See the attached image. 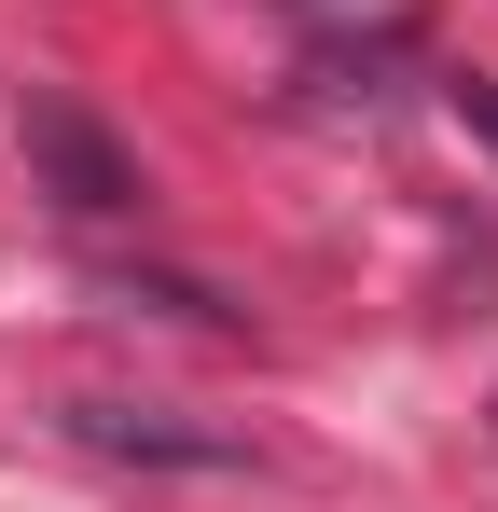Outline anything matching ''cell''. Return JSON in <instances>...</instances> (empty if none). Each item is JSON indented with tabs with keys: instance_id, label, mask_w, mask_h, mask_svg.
I'll list each match as a JSON object with an SVG mask.
<instances>
[{
	"instance_id": "6da1fadb",
	"label": "cell",
	"mask_w": 498,
	"mask_h": 512,
	"mask_svg": "<svg viewBox=\"0 0 498 512\" xmlns=\"http://www.w3.org/2000/svg\"><path fill=\"white\" fill-rule=\"evenodd\" d=\"M14 139H28V167H42V194H56L70 222H125V208L153 194V180H139V153H125L97 111H70V97H42V84L14 97Z\"/></svg>"
},
{
	"instance_id": "7a4b0ae2",
	"label": "cell",
	"mask_w": 498,
	"mask_h": 512,
	"mask_svg": "<svg viewBox=\"0 0 498 512\" xmlns=\"http://www.w3.org/2000/svg\"><path fill=\"white\" fill-rule=\"evenodd\" d=\"M70 443L153 457V471H236V457H249L236 429H194V416H166V402H70Z\"/></svg>"
},
{
	"instance_id": "3957f363",
	"label": "cell",
	"mask_w": 498,
	"mask_h": 512,
	"mask_svg": "<svg viewBox=\"0 0 498 512\" xmlns=\"http://www.w3.org/2000/svg\"><path fill=\"white\" fill-rule=\"evenodd\" d=\"M457 125H471V139H485V153H498V84H485V70L457 84Z\"/></svg>"
},
{
	"instance_id": "277c9868",
	"label": "cell",
	"mask_w": 498,
	"mask_h": 512,
	"mask_svg": "<svg viewBox=\"0 0 498 512\" xmlns=\"http://www.w3.org/2000/svg\"><path fill=\"white\" fill-rule=\"evenodd\" d=\"M291 14H319V28H360V14H402V0H291Z\"/></svg>"
}]
</instances>
